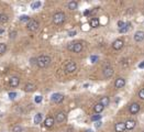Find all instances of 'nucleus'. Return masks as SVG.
<instances>
[{"mask_svg": "<svg viewBox=\"0 0 144 132\" xmlns=\"http://www.w3.org/2000/svg\"><path fill=\"white\" fill-rule=\"evenodd\" d=\"M103 109H105V107L102 106L101 104H97L96 105V106L94 107V110H95V112H96V113H100V112H102V110H103Z\"/></svg>", "mask_w": 144, "mask_h": 132, "instance_id": "nucleus-21", "label": "nucleus"}, {"mask_svg": "<svg viewBox=\"0 0 144 132\" xmlns=\"http://www.w3.org/2000/svg\"><path fill=\"white\" fill-rule=\"evenodd\" d=\"M77 69V64L74 61H69V62H67V64H66L65 66V70L67 73H74V72H76Z\"/></svg>", "mask_w": 144, "mask_h": 132, "instance_id": "nucleus-5", "label": "nucleus"}, {"mask_svg": "<svg viewBox=\"0 0 144 132\" xmlns=\"http://www.w3.org/2000/svg\"><path fill=\"white\" fill-rule=\"evenodd\" d=\"M20 21H22V22H24V21H30V17L22 16V17H20Z\"/></svg>", "mask_w": 144, "mask_h": 132, "instance_id": "nucleus-30", "label": "nucleus"}, {"mask_svg": "<svg viewBox=\"0 0 144 132\" xmlns=\"http://www.w3.org/2000/svg\"><path fill=\"white\" fill-rule=\"evenodd\" d=\"M16 36H17V32L16 31L10 32V34H9V38H10V39H14Z\"/></svg>", "mask_w": 144, "mask_h": 132, "instance_id": "nucleus-32", "label": "nucleus"}, {"mask_svg": "<svg viewBox=\"0 0 144 132\" xmlns=\"http://www.w3.org/2000/svg\"><path fill=\"white\" fill-rule=\"evenodd\" d=\"M115 132H124L126 131V122H118L114 126Z\"/></svg>", "mask_w": 144, "mask_h": 132, "instance_id": "nucleus-10", "label": "nucleus"}, {"mask_svg": "<svg viewBox=\"0 0 144 132\" xmlns=\"http://www.w3.org/2000/svg\"><path fill=\"white\" fill-rule=\"evenodd\" d=\"M100 104H101L103 107L109 106V104H110V99H109V97H107V96L102 97L101 100H100Z\"/></svg>", "mask_w": 144, "mask_h": 132, "instance_id": "nucleus-19", "label": "nucleus"}, {"mask_svg": "<svg viewBox=\"0 0 144 132\" xmlns=\"http://www.w3.org/2000/svg\"><path fill=\"white\" fill-rule=\"evenodd\" d=\"M3 32H5V30H3V29H0V34L3 33Z\"/></svg>", "mask_w": 144, "mask_h": 132, "instance_id": "nucleus-40", "label": "nucleus"}, {"mask_svg": "<svg viewBox=\"0 0 144 132\" xmlns=\"http://www.w3.org/2000/svg\"><path fill=\"white\" fill-rule=\"evenodd\" d=\"M51 99H52V101L55 102V104H60V102L64 100V95H62V94H60V93H55L52 95Z\"/></svg>", "mask_w": 144, "mask_h": 132, "instance_id": "nucleus-7", "label": "nucleus"}, {"mask_svg": "<svg viewBox=\"0 0 144 132\" xmlns=\"http://www.w3.org/2000/svg\"><path fill=\"white\" fill-rule=\"evenodd\" d=\"M8 20H9V17L7 16V14H2V16H1V19H0V22L6 23V22H7Z\"/></svg>", "mask_w": 144, "mask_h": 132, "instance_id": "nucleus-28", "label": "nucleus"}, {"mask_svg": "<svg viewBox=\"0 0 144 132\" xmlns=\"http://www.w3.org/2000/svg\"><path fill=\"white\" fill-rule=\"evenodd\" d=\"M144 40V32L143 31H138L134 34V41L135 42H142Z\"/></svg>", "mask_w": 144, "mask_h": 132, "instance_id": "nucleus-14", "label": "nucleus"}, {"mask_svg": "<svg viewBox=\"0 0 144 132\" xmlns=\"http://www.w3.org/2000/svg\"><path fill=\"white\" fill-rule=\"evenodd\" d=\"M130 25H131L130 23H126V24H124V26H122L121 29H119V31H120L121 33H126V32H128V31H129V29H130Z\"/></svg>", "mask_w": 144, "mask_h": 132, "instance_id": "nucleus-22", "label": "nucleus"}, {"mask_svg": "<svg viewBox=\"0 0 144 132\" xmlns=\"http://www.w3.org/2000/svg\"><path fill=\"white\" fill-rule=\"evenodd\" d=\"M65 21V13L64 12H56L54 16H53V22L56 25H60Z\"/></svg>", "mask_w": 144, "mask_h": 132, "instance_id": "nucleus-3", "label": "nucleus"}, {"mask_svg": "<svg viewBox=\"0 0 144 132\" xmlns=\"http://www.w3.org/2000/svg\"><path fill=\"white\" fill-rule=\"evenodd\" d=\"M51 62H52V60H51V57L48 55H41L36 58V64L41 68H45L47 66H50Z\"/></svg>", "mask_w": 144, "mask_h": 132, "instance_id": "nucleus-1", "label": "nucleus"}, {"mask_svg": "<svg viewBox=\"0 0 144 132\" xmlns=\"http://www.w3.org/2000/svg\"><path fill=\"white\" fill-rule=\"evenodd\" d=\"M41 101H42V96H36L35 97V102H36V104H40Z\"/></svg>", "mask_w": 144, "mask_h": 132, "instance_id": "nucleus-33", "label": "nucleus"}, {"mask_svg": "<svg viewBox=\"0 0 144 132\" xmlns=\"http://www.w3.org/2000/svg\"><path fill=\"white\" fill-rule=\"evenodd\" d=\"M23 129H22L21 126H19V124H16V126H13L12 128V132H22Z\"/></svg>", "mask_w": 144, "mask_h": 132, "instance_id": "nucleus-25", "label": "nucleus"}, {"mask_svg": "<svg viewBox=\"0 0 144 132\" xmlns=\"http://www.w3.org/2000/svg\"><path fill=\"white\" fill-rule=\"evenodd\" d=\"M139 97L142 99V100H144V88H142L141 90L139 91Z\"/></svg>", "mask_w": 144, "mask_h": 132, "instance_id": "nucleus-31", "label": "nucleus"}, {"mask_svg": "<svg viewBox=\"0 0 144 132\" xmlns=\"http://www.w3.org/2000/svg\"><path fill=\"white\" fill-rule=\"evenodd\" d=\"M100 119H101V114H95V116L91 117V120L92 121H100Z\"/></svg>", "mask_w": 144, "mask_h": 132, "instance_id": "nucleus-27", "label": "nucleus"}, {"mask_svg": "<svg viewBox=\"0 0 144 132\" xmlns=\"http://www.w3.org/2000/svg\"><path fill=\"white\" fill-rule=\"evenodd\" d=\"M56 121L58 122V123H62V122H64L66 120V113L64 111H60L57 114H56Z\"/></svg>", "mask_w": 144, "mask_h": 132, "instance_id": "nucleus-12", "label": "nucleus"}, {"mask_svg": "<svg viewBox=\"0 0 144 132\" xmlns=\"http://www.w3.org/2000/svg\"><path fill=\"white\" fill-rule=\"evenodd\" d=\"M7 51V45L5 43H0V55H2Z\"/></svg>", "mask_w": 144, "mask_h": 132, "instance_id": "nucleus-24", "label": "nucleus"}, {"mask_svg": "<svg viewBox=\"0 0 144 132\" xmlns=\"http://www.w3.org/2000/svg\"><path fill=\"white\" fill-rule=\"evenodd\" d=\"M41 7V2L40 1H35V2H33L31 5V8L33 9V10H35V9H37V8H40Z\"/></svg>", "mask_w": 144, "mask_h": 132, "instance_id": "nucleus-26", "label": "nucleus"}, {"mask_svg": "<svg viewBox=\"0 0 144 132\" xmlns=\"http://www.w3.org/2000/svg\"><path fill=\"white\" fill-rule=\"evenodd\" d=\"M16 96H17V93H10L9 94V98L10 99H14L16 98Z\"/></svg>", "mask_w": 144, "mask_h": 132, "instance_id": "nucleus-34", "label": "nucleus"}, {"mask_svg": "<svg viewBox=\"0 0 144 132\" xmlns=\"http://www.w3.org/2000/svg\"><path fill=\"white\" fill-rule=\"evenodd\" d=\"M136 126V122L134 120H128L126 122V130H132L134 129Z\"/></svg>", "mask_w": 144, "mask_h": 132, "instance_id": "nucleus-17", "label": "nucleus"}, {"mask_svg": "<svg viewBox=\"0 0 144 132\" xmlns=\"http://www.w3.org/2000/svg\"><path fill=\"white\" fill-rule=\"evenodd\" d=\"M99 25H100V21H99V19H98V18L90 19V26H91V28L96 29V28H98Z\"/></svg>", "mask_w": 144, "mask_h": 132, "instance_id": "nucleus-18", "label": "nucleus"}, {"mask_svg": "<svg viewBox=\"0 0 144 132\" xmlns=\"http://www.w3.org/2000/svg\"><path fill=\"white\" fill-rule=\"evenodd\" d=\"M143 132H144V131H143Z\"/></svg>", "mask_w": 144, "mask_h": 132, "instance_id": "nucleus-43", "label": "nucleus"}, {"mask_svg": "<svg viewBox=\"0 0 144 132\" xmlns=\"http://www.w3.org/2000/svg\"><path fill=\"white\" fill-rule=\"evenodd\" d=\"M124 24H126V23H124V22H122V21H119V22H118L119 29H121V28H122V26H124Z\"/></svg>", "mask_w": 144, "mask_h": 132, "instance_id": "nucleus-35", "label": "nucleus"}, {"mask_svg": "<svg viewBox=\"0 0 144 132\" xmlns=\"http://www.w3.org/2000/svg\"><path fill=\"white\" fill-rule=\"evenodd\" d=\"M126 86V79L124 78H122V77H120V78H118V79L114 82V87L115 88H122V87H124Z\"/></svg>", "mask_w": 144, "mask_h": 132, "instance_id": "nucleus-11", "label": "nucleus"}, {"mask_svg": "<svg viewBox=\"0 0 144 132\" xmlns=\"http://www.w3.org/2000/svg\"><path fill=\"white\" fill-rule=\"evenodd\" d=\"M102 73H103V77L109 79V78H111L113 76V73L114 72H113V68L111 67L110 65H108V66H105V67H103Z\"/></svg>", "mask_w": 144, "mask_h": 132, "instance_id": "nucleus-4", "label": "nucleus"}, {"mask_svg": "<svg viewBox=\"0 0 144 132\" xmlns=\"http://www.w3.org/2000/svg\"><path fill=\"white\" fill-rule=\"evenodd\" d=\"M86 132H92V131H90V130H88V131H86Z\"/></svg>", "mask_w": 144, "mask_h": 132, "instance_id": "nucleus-41", "label": "nucleus"}, {"mask_svg": "<svg viewBox=\"0 0 144 132\" xmlns=\"http://www.w3.org/2000/svg\"><path fill=\"white\" fill-rule=\"evenodd\" d=\"M98 60H99V57H98L97 55H91V56H90V62L91 63H96Z\"/></svg>", "mask_w": 144, "mask_h": 132, "instance_id": "nucleus-29", "label": "nucleus"}, {"mask_svg": "<svg viewBox=\"0 0 144 132\" xmlns=\"http://www.w3.org/2000/svg\"><path fill=\"white\" fill-rule=\"evenodd\" d=\"M123 44H124V42H123L122 40L118 39L112 43V47H113V50H115V51H119V50H121L123 47Z\"/></svg>", "mask_w": 144, "mask_h": 132, "instance_id": "nucleus-9", "label": "nucleus"}, {"mask_svg": "<svg viewBox=\"0 0 144 132\" xmlns=\"http://www.w3.org/2000/svg\"><path fill=\"white\" fill-rule=\"evenodd\" d=\"M42 121V113H37L35 114V117H34V123H40V122Z\"/></svg>", "mask_w": 144, "mask_h": 132, "instance_id": "nucleus-23", "label": "nucleus"}, {"mask_svg": "<svg viewBox=\"0 0 144 132\" xmlns=\"http://www.w3.org/2000/svg\"><path fill=\"white\" fill-rule=\"evenodd\" d=\"M98 9H99V8H95L94 10H90V14H95V13L98 11Z\"/></svg>", "mask_w": 144, "mask_h": 132, "instance_id": "nucleus-37", "label": "nucleus"}, {"mask_svg": "<svg viewBox=\"0 0 144 132\" xmlns=\"http://www.w3.org/2000/svg\"><path fill=\"white\" fill-rule=\"evenodd\" d=\"M67 7H68L69 10H76L77 7H78V3H77L76 1H69L68 5H67Z\"/></svg>", "mask_w": 144, "mask_h": 132, "instance_id": "nucleus-20", "label": "nucleus"}, {"mask_svg": "<svg viewBox=\"0 0 144 132\" xmlns=\"http://www.w3.org/2000/svg\"><path fill=\"white\" fill-rule=\"evenodd\" d=\"M9 84H10L11 87H18L19 84H20V78L17 77V76H13V77L10 78V80H9Z\"/></svg>", "mask_w": 144, "mask_h": 132, "instance_id": "nucleus-13", "label": "nucleus"}, {"mask_svg": "<svg viewBox=\"0 0 144 132\" xmlns=\"http://www.w3.org/2000/svg\"><path fill=\"white\" fill-rule=\"evenodd\" d=\"M35 88H36V86L34 85V84H31V83H29V84H26L25 86H24V91L25 93H32V91H34L35 90Z\"/></svg>", "mask_w": 144, "mask_h": 132, "instance_id": "nucleus-16", "label": "nucleus"}, {"mask_svg": "<svg viewBox=\"0 0 144 132\" xmlns=\"http://www.w3.org/2000/svg\"><path fill=\"white\" fill-rule=\"evenodd\" d=\"M83 44L80 42H75V43H68L67 45V49L68 51H72V52H75V53H79L83 51Z\"/></svg>", "mask_w": 144, "mask_h": 132, "instance_id": "nucleus-2", "label": "nucleus"}, {"mask_svg": "<svg viewBox=\"0 0 144 132\" xmlns=\"http://www.w3.org/2000/svg\"><path fill=\"white\" fill-rule=\"evenodd\" d=\"M1 16H2V14H1V13H0V19H1Z\"/></svg>", "mask_w": 144, "mask_h": 132, "instance_id": "nucleus-42", "label": "nucleus"}, {"mask_svg": "<svg viewBox=\"0 0 144 132\" xmlns=\"http://www.w3.org/2000/svg\"><path fill=\"white\" fill-rule=\"evenodd\" d=\"M140 108H141V107H140V105L138 104V102H133L131 106L129 107V111H130L131 114H136L140 111Z\"/></svg>", "mask_w": 144, "mask_h": 132, "instance_id": "nucleus-8", "label": "nucleus"}, {"mask_svg": "<svg viewBox=\"0 0 144 132\" xmlns=\"http://www.w3.org/2000/svg\"><path fill=\"white\" fill-rule=\"evenodd\" d=\"M55 123V120H54V118L53 117H47L46 119L44 120V126L46 128H51L53 127V124Z\"/></svg>", "mask_w": 144, "mask_h": 132, "instance_id": "nucleus-15", "label": "nucleus"}, {"mask_svg": "<svg viewBox=\"0 0 144 132\" xmlns=\"http://www.w3.org/2000/svg\"><path fill=\"white\" fill-rule=\"evenodd\" d=\"M28 30L31 32H35L39 30V22L36 20H30L28 23Z\"/></svg>", "mask_w": 144, "mask_h": 132, "instance_id": "nucleus-6", "label": "nucleus"}, {"mask_svg": "<svg viewBox=\"0 0 144 132\" xmlns=\"http://www.w3.org/2000/svg\"><path fill=\"white\" fill-rule=\"evenodd\" d=\"M139 67H140V68H144V62L140 63V64H139Z\"/></svg>", "mask_w": 144, "mask_h": 132, "instance_id": "nucleus-39", "label": "nucleus"}, {"mask_svg": "<svg viewBox=\"0 0 144 132\" xmlns=\"http://www.w3.org/2000/svg\"><path fill=\"white\" fill-rule=\"evenodd\" d=\"M75 34H76V31H71L69 33H68V35H69V36H74Z\"/></svg>", "mask_w": 144, "mask_h": 132, "instance_id": "nucleus-38", "label": "nucleus"}, {"mask_svg": "<svg viewBox=\"0 0 144 132\" xmlns=\"http://www.w3.org/2000/svg\"><path fill=\"white\" fill-rule=\"evenodd\" d=\"M95 127L97 128V129H98V128H100V127H101V122H100V121H97L96 123H95Z\"/></svg>", "mask_w": 144, "mask_h": 132, "instance_id": "nucleus-36", "label": "nucleus"}]
</instances>
